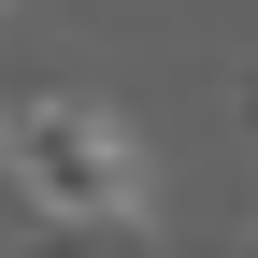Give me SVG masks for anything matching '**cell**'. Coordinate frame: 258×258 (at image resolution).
Returning a JSON list of instances; mask_svg holds the SVG:
<instances>
[{
	"label": "cell",
	"instance_id": "obj_1",
	"mask_svg": "<svg viewBox=\"0 0 258 258\" xmlns=\"http://www.w3.org/2000/svg\"><path fill=\"white\" fill-rule=\"evenodd\" d=\"M0 172H15L29 215H57V230H144V144L72 101V86H43V101L0 115Z\"/></svg>",
	"mask_w": 258,
	"mask_h": 258
}]
</instances>
